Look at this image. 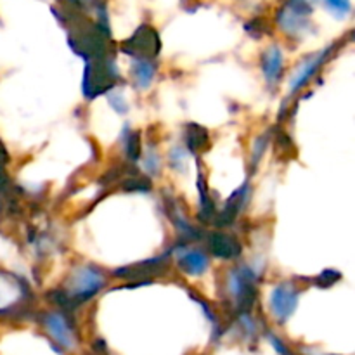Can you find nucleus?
I'll return each mask as SVG.
<instances>
[{"label":"nucleus","mask_w":355,"mask_h":355,"mask_svg":"<svg viewBox=\"0 0 355 355\" xmlns=\"http://www.w3.org/2000/svg\"><path fill=\"white\" fill-rule=\"evenodd\" d=\"M166 259L165 257H158V259L153 260H146V262L137 263V266H130V267H123V269H118L116 277H121V279H141V277H149L155 276V274L162 272L165 270L166 267Z\"/></svg>","instance_id":"nucleus-12"},{"label":"nucleus","mask_w":355,"mask_h":355,"mask_svg":"<svg viewBox=\"0 0 355 355\" xmlns=\"http://www.w3.org/2000/svg\"><path fill=\"white\" fill-rule=\"evenodd\" d=\"M156 75V66L153 61L148 59H135L132 64V76L139 89H148L151 85L153 78Z\"/></svg>","instance_id":"nucleus-14"},{"label":"nucleus","mask_w":355,"mask_h":355,"mask_svg":"<svg viewBox=\"0 0 355 355\" xmlns=\"http://www.w3.org/2000/svg\"><path fill=\"white\" fill-rule=\"evenodd\" d=\"M106 284V276L96 266H82L68 277L64 288L49 295L52 302L62 311H75L92 300Z\"/></svg>","instance_id":"nucleus-1"},{"label":"nucleus","mask_w":355,"mask_h":355,"mask_svg":"<svg viewBox=\"0 0 355 355\" xmlns=\"http://www.w3.org/2000/svg\"><path fill=\"white\" fill-rule=\"evenodd\" d=\"M118 78H120V73L111 58L87 61L85 75H83V94L87 99H94L101 94L110 92L116 85Z\"/></svg>","instance_id":"nucleus-2"},{"label":"nucleus","mask_w":355,"mask_h":355,"mask_svg":"<svg viewBox=\"0 0 355 355\" xmlns=\"http://www.w3.org/2000/svg\"><path fill=\"white\" fill-rule=\"evenodd\" d=\"M123 52H127L128 55H134V59H148V61H153L159 52L158 35L149 26L139 28L134 33V37L125 42Z\"/></svg>","instance_id":"nucleus-6"},{"label":"nucleus","mask_w":355,"mask_h":355,"mask_svg":"<svg viewBox=\"0 0 355 355\" xmlns=\"http://www.w3.org/2000/svg\"><path fill=\"white\" fill-rule=\"evenodd\" d=\"M159 165H162V159H159L158 153L155 151V148H149L144 155V162H142L148 175H156L159 172Z\"/></svg>","instance_id":"nucleus-18"},{"label":"nucleus","mask_w":355,"mask_h":355,"mask_svg":"<svg viewBox=\"0 0 355 355\" xmlns=\"http://www.w3.org/2000/svg\"><path fill=\"white\" fill-rule=\"evenodd\" d=\"M262 73L269 85H277L284 71V55L277 45H270L262 54Z\"/></svg>","instance_id":"nucleus-11"},{"label":"nucleus","mask_w":355,"mask_h":355,"mask_svg":"<svg viewBox=\"0 0 355 355\" xmlns=\"http://www.w3.org/2000/svg\"><path fill=\"white\" fill-rule=\"evenodd\" d=\"M257 281L259 276L248 266H239L229 272L227 293L236 302L238 311L248 312L253 309L257 302Z\"/></svg>","instance_id":"nucleus-3"},{"label":"nucleus","mask_w":355,"mask_h":355,"mask_svg":"<svg viewBox=\"0 0 355 355\" xmlns=\"http://www.w3.org/2000/svg\"><path fill=\"white\" fill-rule=\"evenodd\" d=\"M324 6L326 9H328L333 16L338 17V19L347 17L350 14V10H352L350 0H324Z\"/></svg>","instance_id":"nucleus-17"},{"label":"nucleus","mask_w":355,"mask_h":355,"mask_svg":"<svg viewBox=\"0 0 355 355\" xmlns=\"http://www.w3.org/2000/svg\"><path fill=\"white\" fill-rule=\"evenodd\" d=\"M44 328L59 347L73 350L76 347V333L69 319L62 312H49L44 315Z\"/></svg>","instance_id":"nucleus-7"},{"label":"nucleus","mask_w":355,"mask_h":355,"mask_svg":"<svg viewBox=\"0 0 355 355\" xmlns=\"http://www.w3.org/2000/svg\"><path fill=\"white\" fill-rule=\"evenodd\" d=\"M338 279H340V272H336V270H324V272L319 276L318 283L321 284L322 288H328L331 286V284H335Z\"/></svg>","instance_id":"nucleus-20"},{"label":"nucleus","mask_w":355,"mask_h":355,"mask_svg":"<svg viewBox=\"0 0 355 355\" xmlns=\"http://www.w3.org/2000/svg\"><path fill=\"white\" fill-rule=\"evenodd\" d=\"M298 298H300V290L291 281L279 283L270 291V314L276 318V321L286 322L295 314V311H297Z\"/></svg>","instance_id":"nucleus-4"},{"label":"nucleus","mask_w":355,"mask_h":355,"mask_svg":"<svg viewBox=\"0 0 355 355\" xmlns=\"http://www.w3.org/2000/svg\"><path fill=\"white\" fill-rule=\"evenodd\" d=\"M121 146H123V151L128 156V159L137 162L139 156H141V139H139L137 132L125 127L121 132Z\"/></svg>","instance_id":"nucleus-15"},{"label":"nucleus","mask_w":355,"mask_h":355,"mask_svg":"<svg viewBox=\"0 0 355 355\" xmlns=\"http://www.w3.org/2000/svg\"><path fill=\"white\" fill-rule=\"evenodd\" d=\"M184 156H186V155L182 153V149H173L172 155H170V159H172L173 168H180V166H182Z\"/></svg>","instance_id":"nucleus-21"},{"label":"nucleus","mask_w":355,"mask_h":355,"mask_svg":"<svg viewBox=\"0 0 355 355\" xmlns=\"http://www.w3.org/2000/svg\"><path fill=\"white\" fill-rule=\"evenodd\" d=\"M328 55H329V51L328 49H324V51L315 52V54H311L309 58H305L304 61L297 66V69H295L293 75H291L290 92L291 94L300 92V90L304 89L309 82H311L312 76H314L315 73L321 69V66L324 64V61Z\"/></svg>","instance_id":"nucleus-8"},{"label":"nucleus","mask_w":355,"mask_h":355,"mask_svg":"<svg viewBox=\"0 0 355 355\" xmlns=\"http://www.w3.org/2000/svg\"><path fill=\"white\" fill-rule=\"evenodd\" d=\"M107 101H110V104L113 106V110L116 111V113H127L128 104L120 90H110V92H107Z\"/></svg>","instance_id":"nucleus-19"},{"label":"nucleus","mask_w":355,"mask_h":355,"mask_svg":"<svg viewBox=\"0 0 355 355\" xmlns=\"http://www.w3.org/2000/svg\"><path fill=\"white\" fill-rule=\"evenodd\" d=\"M208 142V134L203 127L200 125H187V132H186V144L187 149L191 153H198L200 149H203Z\"/></svg>","instance_id":"nucleus-16"},{"label":"nucleus","mask_w":355,"mask_h":355,"mask_svg":"<svg viewBox=\"0 0 355 355\" xmlns=\"http://www.w3.org/2000/svg\"><path fill=\"white\" fill-rule=\"evenodd\" d=\"M177 266L187 276H203L210 267V259L205 252L194 248H177Z\"/></svg>","instance_id":"nucleus-10"},{"label":"nucleus","mask_w":355,"mask_h":355,"mask_svg":"<svg viewBox=\"0 0 355 355\" xmlns=\"http://www.w3.org/2000/svg\"><path fill=\"white\" fill-rule=\"evenodd\" d=\"M311 6L305 0H290L277 14V23L288 35H304L309 30Z\"/></svg>","instance_id":"nucleus-5"},{"label":"nucleus","mask_w":355,"mask_h":355,"mask_svg":"<svg viewBox=\"0 0 355 355\" xmlns=\"http://www.w3.org/2000/svg\"><path fill=\"white\" fill-rule=\"evenodd\" d=\"M248 186H241L238 191H234L231 198L227 200V203L224 205V208L220 210V214L215 215V224L217 225H229L234 222V218L238 217V214L241 211V208L245 207L246 198H248Z\"/></svg>","instance_id":"nucleus-13"},{"label":"nucleus","mask_w":355,"mask_h":355,"mask_svg":"<svg viewBox=\"0 0 355 355\" xmlns=\"http://www.w3.org/2000/svg\"><path fill=\"white\" fill-rule=\"evenodd\" d=\"M207 246L211 255L220 260H234L241 255V243L229 232H211L207 239Z\"/></svg>","instance_id":"nucleus-9"}]
</instances>
